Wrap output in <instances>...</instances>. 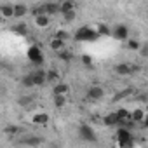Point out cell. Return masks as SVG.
<instances>
[{"label": "cell", "mask_w": 148, "mask_h": 148, "mask_svg": "<svg viewBox=\"0 0 148 148\" xmlns=\"http://www.w3.org/2000/svg\"><path fill=\"white\" fill-rule=\"evenodd\" d=\"M101 35L98 33V30H92L91 26H80L75 33H73V38L77 42H94Z\"/></svg>", "instance_id": "1"}, {"label": "cell", "mask_w": 148, "mask_h": 148, "mask_svg": "<svg viewBox=\"0 0 148 148\" xmlns=\"http://www.w3.org/2000/svg\"><path fill=\"white\" fill-rule=\"evenodd\" d=\"M26 58H28L30 63H33V64H37V66L44 64V52H42V49H40L38 45H35V44L28 47V51H26Z\"/></svg>", "instance_id": "2"}, {"label": "cell", "mask_w": 148, "mask_h": 148, "mask_svg": "<svg viewBox=\"0 0 148 148\" xmlns=\"http://www.w3.org/2000/svg\"><path fill=\"white\" fill-rule=\"evenodd\" d=\"M117 143H119V146H122V148L134 145V139H132V134H131L129 127L124 125V127H120V129L117 131Z\"/></svg>", "instance_id": "3"}, {"label": "cell", "mask_w": 148, "mask_h": 148, "mask_svg": "<svg viewBox=\"0 0 148 148\" xmlns=\"http://www.w3.org/2000/svg\"><path fill=\"white\" fill-rule=\"evenodd\" d=\"M112 37L119 42H125L129 38V28L125 25H115L112 28Z\"/></svg>", "instance_id": "4"}, {"label": "cell", "mask_w": 148, "mask_h": 148, "mask_svg": "<svg viewBox=\"0 0 148 148\" xmlns=\"http://www.w3.org/2000/svg\"><path fill=\"white\" fill-rule=\"evenodd\" d=\"M79 134H80V138H82L84 141H89V143H94V141L98 139L96 134H94V129H92L89 124H82L80 129H79Z\"/></svg>", "instance_id": "5"}, {"label": "cell", "mask_w": 148, "mask_h": 148, "mask_svg": "<svg viewBox=\"0 0 148 148\" xmlns=\"http://www.w3.org/2000/svg\"><path fill=\"white\" fill-rule=\"evenodd\" d=\"M103 96H105V89H103L101 86H92V87L87 89V98L92 99V101H98V99H101Z\"/></svg>", "instance_id": "6"}, {"label": "cell", "mask_w": 148, "mask_h": 148, "mask_svg": "<svg viewBox=\"0 0 148 148\" xmlns=\"http://www.w3.org/2000/svg\"><path fill=\"white\" fill-rule=\"evenodd\" d=\"M132 71H134V68H132L131 63H119V64L115 66V73H117V75H122V77L131 75Z\"/></svg>", "instance_id": "7"}, {"label": "cell", "mask_w": 148, "mask_h": 148, "mask_svg": "<svg viewBox=\"0 0 148 148\" xmlns=\"http://www.w3.org/2000/svg\"><path fill=\"white\" fill-rule=\"evenodd\" d=\"M32 77H33V82H35V86H44L45 82H47V71H44V70H35V71H32Z\"/></svg>", "instance_id": "8"}, {"label": "cell", "mask_w": 148, "mask_h": 148, "mask_svg": "<svg viewBox=\"0 0 148 148\" xmlns=\"http://www.w3.org/2000/svg\"><path fill=\"white\" fill-rule=\"evenodd\" d=\"M35 25H37V28H47V26L51 25V18H49V14L45 12V14H38V16H35Z\"/></svg>", "instance_id": "9"}, {"label": "cell", "mask_w": 148, "mask_h": 148, "mask_svg": "<svg viewBox=\"0 0 148 148\" xmlns=\"http://www.w3.org/2000/svg\"><path fill=\"white\" fill-rule=\"evenodd\" d=\"M0 14H2L4 19L14 18V4H4L2 7H0Z\"/></svg>", "instance_id": "10"}, {"label": "cell", "mask_w": 148, "mask_h": 148, "mask_svg": "<svg viewBox=\"0 0 148 148\" xmlns=\"http://www.w3.org/2000/svg\"><path fill=\"white\" fill-rule=\"evenodd\" d=\"M64 45H66V42H64V40H61V38H58V37H52V38H51V42H49L51 51H56V52L63 51V49H64Z\"/></svg>", "instance_id": "11"}, {"label": "cell", "mask_w": 148, "mask_h": 148, "mask_svg": "<svg viewBox=\"0 0 148 148\" xmlns=\"http://www.w3.org/2000/svg\"><path fill=\"white\" fill-rule=\"evenodd\" d=\"M103 124H105V125H119V124H120V120H119V115H117V112L106 113V115L103 117Z\"/></svg>", "instance_id": "12"}, {"label": "cell", "mask_w": 148, "mask_h": 148, "mask_svg": "<svg viewBox=\"0 0 148 148\" xmlns=\"http://www.w3.org/2000/svg\"><path fill=\"white\" fill-rule=\"evenodd\" d=\"M49 122V115L47 113H35L33 117H32V124H35V125H45Z\"/></svg>", "instance_id": "13"}, {"label": "cell", "mask_w": 148, "mask_h": 148, "mask_svg": "<svg viewBox=\"0 0 148 148\" xmlns=\"http://www.w3.org/2000/svg\"><path fill=\"white\" fill-rule=\"evenodd\" d=\"M28 14V7L25 4H14V18L16 19H21Z\"/></svg>", "instance_id": "14"}, {"label": "cell", "mask_w": 148, "mask_h": 148, "mask_svg": "<svg viewBox=\"0 0 148 148\" xmlns=\"http://www.w3.org/2000/svg\"><path fill=\"white\" fill-rule=\"evenodd\" d=\"M70 92V86L64 82H56L52 87V94H68Z\"/></svg>", "instance_id": "15"}, {"label": "cell", "mask_w": 148, "mask_h": 148, "mask_svg": "<svg viewBox=\"0 0 148 148\" xmlns=\"http://www.w3.org/2000/svg\"><path fill=\"white\" fill-rule=\"evenodd\" d=\"M12 32H14L16 35H19V37H26V35H28V25H26V23H16V25L12 26Z\"/></svg>", "instance_id": "16"}, {"label": "cell", "mask_w": 148, "mask_h": 148, "mask_svg": "<svg viewBox=\"0 0 148 148\" xmlns=\"http://www.w3.org/2000/svg\"><path fill=\"white\" fill-rule=\"evenodd\" d=\"M131 113H132V112H129L127 108H119V110H117V115H119V120H120V124H125V122H129V120H131Z\"/></svg>", "instance_id": "17"}, {"label": "cell", "mask_w": 148, "mask_h": 148, "mask_svg": "<svg viewBox=\"0 0 148 148\" xmlns=\"http://www.w3.org/2000/svg\"><path fill=\"white\" fill-rule=\"evenodd\" d=\"M145 112L141 110V108H136V110H132V113H131V120L134 122V124H141L143 122V119H145Z\"/></svg>", "instance_id": "18"}, {"label": "cell", "mask_w": 148, "mask_h": 148, "mask_svg": "<svg viewBox=\"0 0 148 148\" xmlns=\"http://www.w3.org/2000/svg\"><path fill=\"white\" fill-rule=\"evenodd\" d=\"M125 44H127V49L129 51H138L139 52V49H141V44H139V40H136V38H127L125 40Z\"/></svg>", "instance_id": "19"}, {"label": "cell", "mask_w": 148, "mask_h": 148, "mask_svg": "<svg viewBox=\"0 0 148 148\" xmlns=\"http://www.w3.org/2000/svg\"><path fill=\"white\" fill-rule=\"evenodd\" d=\"M96 30H98V33H99L101 37H108V35H112V28H108L105 23H98Z\"/></svg>", "instance_id": "20"}, {"label": "cell", "mask_w": 148, "mask_h": 148, "mask_svg": "<svg viewBox=\"0 0 148 148\" xmlns=\"http://www.w3.org/2000/svg\"><path fill=\"white\" fill-rule=\"evenodd\" d=\"M66 105V94H54V106L63 108Z\"/></svg>", "instance_id": "21"}, {"label": "cell", "mask_w": 148, "mask_h": 148, "mask_svg": "<svg viewBox=\"0 0 148 148\" xmlns=\"http://www.w3.org/2000/svg\"><path fill=\"white\" fill-rule=\"evenodd\" d=\"M42 143H44L42 138H26V139L21 141V145H28V146H38V145H42Z\"/></svg>", "instance_id": "22"}, {"label": "cell", "mask_w": 148, "mask_h": 148, "mask_svg": "<svg viewBox=\"0 0 148 148\" xmlns=\"http://www.w3.org/2000/svg\"><path fill=\"white\" fill-rule=\"evenodd\" d=\"M47 82H59V71L58 70H49L47 71Z\"/></svg>", "instance_id": "23"}, {"label": "cell", "mask_w": 148, "mask_h": 148, "mask_svg": "<svg viewBox=\"0 0 148 148\" xmlns=\"http://www.w3.org/2000/svg\"><path fill=\"white\" fill-rule=\"evenodd\" d=\"M71 9H75V5H73V2H70V0H64L63 4H59V12L63 14V12H68V11H71Z\"/></svg>", "instance_id": "24"}, {"label": "cell", "mask_w": 148, "mask_h": 148, "mask_svg": "<svg viewBox=\"0 0 148 148\" xmlns=\"http://www.w3.org/2000/svg\"><path fill=\"white\" fill-rule=\"evenodd\" d=\"M75 18H77V12H75V9H71V11H68V12H63V19H64L66 23L75 21Z\"/></svg>", "instance_id": "25"}, {"label": "cell", "mask_w": 148, "mask_h": 148, "mask_svg": "<svg viewBox=\"0 0 148 148\" xmlns=\"http://www.w3.org/2000/svg\"><path fill=\"white\" fill-rule=\"evenodd\" d=\"M45 12H47L49 16L59 12V4H45Z\"/></svg>", "instance_id": "26"}, {"label": "cell", "mask_w": 148, "mask_h": 148, "mask_svg": "<svg viewBox=\"0 0 148 148\" xmlns=\"http://www.w3.org/2000/svg\"><path fill=\"white\" fill-rule=\"evenodd\" d=\"M23 86L25 87H35V82H33V77H32V73L26 77H23Z\"/></svg>", "instance_id": "27"}, {"label": "cell", "mask_w": 148, "mask_h": 148, "mask_svg": "<svg viewBox=\"0 0 148 148\" xmlns=\"http://www.w3.org/2000/svg\"><path fill=\"white\" fill-rule=\"evenodd\" d=\"M54 37H58V38H61V40H64V42H66V40L70 38V33H68L66 30H58V32L54 33Z\"/></svg>", "instance_id": "28"}, {"label": "cell", "mask_w": 148, "mask_h": 148, "mask_svg": "<svg viewBox=\"0 0 148 148\" xmlns=\"http://www.w3.org/2000/svg\"><path fill=\"white\" fill-rule=\"evenodd\" d=\"M58 54H59V58H61L63 61H71V58H73V54H71L70 51H64V49H63V51H59Z\"/></svg>", "instance_id": "29"}, {"label": "cell", "mask_w": 148, "mask_h": 148, "mask_svg": "<svg viewBox=\"0 0 148 148\" xmlns=\"http://www.w3.org/2000/svg\"><path fill=\"white\" fill-rule=\"evenodd\" d=\"M5 134H16V132H19V127H16V125H11V127H5V131H4Z\"/></svg>", "instance_id": "30"}, {"label": "cell", "mask_w": 148, "mask_h": 148, "mask_svg": "<svg viewBox=\"0 0 148 148\" xmlns=\"http://www.w3.org/2000/svg\"><path fill=\"white\" fill-rule=\"evenodd\" d=\"M82 63H84L86 66H91V64H92V58L87 56V54H84V56H82Z\"/></svg>", "instance_id": "31"}, {"label": "cell", "mask_w": 148, "mask_h": 148, "mask_svg": "<svg viewBox=\"0 0 148 148\" xmlns=\"http://www.w3.org/2000/svg\"><path fill=\"white\" fill-rule=\"evenodd\" d=\"M139 54H141V56H148V45H141Z\"/></svg>", "instance_id": "32"}, {"label": "cell", "mask_w": 148, "mask_h": 148, "mask_svg": "<svg viewBox=\"0 0 148 148\" xmlns=\"http://www.w3.org/2000/svg\"><path fill=\"white\" fill-rule=\"evenodd\" d=\"M143 129H148V115H145V119H143V122L139 124Z\"/></svg>", "instance_id": "33"}, {"label": "cell", "mask_w": 148, "mask_h": 148, "mask_svg": "<svg viewBox=\"0 0 148 148\" xmlns=\"http://www.w3.org/2000/svg\"><path fill=\"white\" fill-rule=\"evenodd\" d=\"M32 99H33V98H30V96H28V98L19 99V103H21V105H28V103H32Z\"/></svg>", "instance_id": "34"}]
</instances>
